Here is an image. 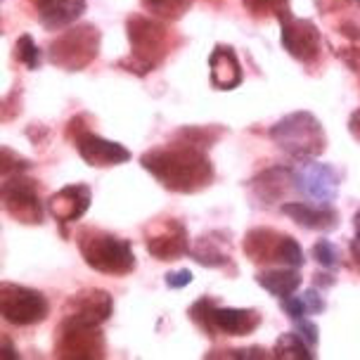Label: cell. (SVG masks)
I'll list each match as a JSON object with an SVG mask.
<instances>
[{
    "label": "cell",
    "mask_w": 360,
    "mask_h": 360,
    "mask_svg": "<svg viewBox=\"0 0 360 360\" xmlns=\"http://www.w3.org/2000/svg\"><path fill=\"white\" fill-rule=\"evenodd\" d=\"M140 166L173 195H197L216 180L209 150L180 140L176 135L169 143L147 150L140 157Z\"/></svg>",
    "instance_id": "1"
},
{
    "label": "cell",
    "mask_w": 360,
    "mask_h": 360,
    "mask_svg": "<svg viewBox=\"0 0 360 360\" xmlns=\"http://www.w3.org/2000/svg\"><path fill=\"white\" fill-rule=\"evenodd\" d=\"M268 135L280 152L294 162L318 159L327 150V135L320 119L306 109L289 112L268 128Z\"/></svg>",
    "instance_id": "4"
},
{
    "label": "cell",
    "mask_w": 360,
    "mask_h": 360,
    "mask_svg": "<svg viewBox=\"0 0 360 360\" xmlns=\"http://www.w3.org/2000/svg\"><path fill=\"white\" fill-rule=\"evenodd\" d=\"M3 211L19 225H43L48 207L41 197L38 180L29 178L27 173H15V176H3Z\"/></svg>",
    "instance_id": "7"
},
{
    "label": "cell",
    "mask_w": 360,
    "mask_h": 360,
    "mask_svg": "<svg viewBox=\"0 0 360 360\" xmlns=\"http://www.w3.org/2000/svg\"><path fill=\"white\" fill-rule=\"evenodd\" d=\"M114 313V299L107 289L86 287L74 292L62 304V325L102 327Z\"/></svg>",
    "instance_id": "10"
},
{
    "label": "cell",
    "mask_w": 360,
    "mask_h": 360,
    "mask_svg": "<svg viewBox=\"0 0 360 360\" xmlns=\"http://www.w3.org/2000/svg\"><path fill=\"white\" fill-rule=\"evenodd\" d=\"M280 43L289 57L301 64H313L323 53V34L311 19L287 15L280 19Z\"/></svg>",
    "instance_id": "13"
},
{
    "label": "cell",
    "mask_w": 360,
    "mask_h": 360,
    "mask_svg": "<svg viewBox=\"0 0 360 360\" xmlns=\"http://www.w3.org/2000/svg\"><path fill=\"white\" fill-rule=\"evenodd\" d=\"M261 313L256 308H214V330L218 337H249L261 327Z\"/></svg>",
    "instance_id": "21"
},
{
    "label": "cell",
    "mask_w": 360,
    "mask_h": 360,
    "mask_svg": "<svg viewBox=\"0 0 360 360\" xmlns=\"http://www.w3.org/2000/svg\"><path fill=\"white\" fill-rule=\"evenodd\" d=\"M349 249H351V256H353V261L360 266V235H353V240L349 244Z\"/></svg>",
    "instance_id": "41"
},
{
    "label": "cell",
    "mask_w": 360,
    "mask_h": 360,
    "mask_svg": "<svg viewBox=\"0 0 360 360\" xmlns=\"http://www.w3.org/2000/svg\"><path fill=\"white\" fill-rule=\"evenodd\" d=\"M280 211L292 218L299 228L313 233H332L339 228V211L332 204H311V202H285Z\"/></svg>",
    "instance_id": "18"
},
{
    "label": "cell",
    "mask_w": 360,
    "mask_h": 360,
    "mask_svg": "<svg viewBox=\"0 0 360 360\" xmlns=\"http://www.w3.org/2000/svg\"><path fill=\"white\" fill-rule=\"evenodd\" d=\"M90 202H93V190H90V185L74 183V185H67V188L53 192V195L45 199V207H48V214L60 225L62 235L67 237L64 225L76 223L79 218L86 216L90 209Z\"/></svg>",
    "instance_id": "16"
},
{
    "label": "cell",
    "mask_w": 360,
    "mask_h": 360,
    "mask_svg": "<svg viewBox=\"0 0 360 360\" xmlns=\"http://www.w3.org/2000/svg\"><path fill=\"white\" fill-rule=\"evenodd\" d=\"M228 133L225 126H216V124H209V126H180L176 133V138L180 140H188L192 145H199L204 150H211L223 135Z\"/></svg>",
    "instance_id": "26"
},
{
    "label": "cell",
    "mask_w": 360,
    "mask_h": 360,
    "mask_svg": "<svg viewBox=\"0 0 360 360\" xmlns=\"http://www.w3.org/2000/svg\"><path fill=\"white\" fill-rule=\"evenodd\" d=\"M337 285V278H334V270H327V273H315L313 275V287H318V289H327V287H334Z\"/></svg>",
    "instance_id": "37"
},
{
    "label": "cell",
    "mask_w": 360,
    "mask_h": 360,
    "mask_svg": "<svg viewBox=\"0 0 360 360\" xmlns=\"http://www.w3.org/2000/svg\"><path fill=\"white\" fill-rule=\"evenodd\" d=\"M349 133L360 143V107L349 117Z\"/></svg>",
    "instance_id": "39"
},
{
    "label": "cell",
    "mask_w": 360,
    "mask_h": 360,
    "mask_svg": "<svg viewBox=\"0 0 360 360\" xmlns=\"http://www.w3.org/2000/svg\"><path fill=\"white\" fill-rule=\"evenodd\" d=\"M218 304H221V301H218L216 297H199L195 304L188 308L190 323L209 339H218V334L214 330V308Z\"/></svg>",
    "instance_id": "25"
},
{
    "label": "cell",
    "mask_w": 360,
    "mask_h": 360,
    "mask_svg": "<svg viewBox=\"0 0 360 360\" xmlns=\"http://www.w3.org/2000/svg\"><path fill=\"white\" fill-rule=\"evenodd\" d=\"M353 233L360 235V207H358L356 214H353Z\"/></svg>",
    "instance_id": "42"
},
{
    "label": "cell",
    "mask_w": 360,
    "mask_h": 360,
    "mask_svg": "<svg viewBox=\"0 0 360 360\" xmlns=\"http://www.w3.org/2000/svg\"><path fill=\"white\" fill-rule=\"evenodd\" d=\"M10 107H12V119L19 114V88L12 90V95L8 100H5V105H3V114H8L10 112Z\"/></svg>",
    "instance_id": "38"
},
{
    "label": "cell",
    "mask_w": 360,
    "mask_h": 360,
    "mask_svg": "<svg viewBox=\"0 0 360 360\" xmlns=\"http://www.w3.org/2000/svg\"><path fill=\"white\" fill-rule=\"evenodd\" d=\"M126 36L131 43V53L117 62L135 76H147L159 69L169 53L176 48L178 36L173 34L169 22L152 15H131L126 19Z\"/></svg>",
    "instance_id": "2"
},
{
    "label": "cell",
    "mask_w": 360,
    "mask_h": 360,
    "mask_svg": "<svg viewBox=\"0 0 360 360\" xmlns=\"http://www.w3.org/2000/svg\"><path fill=\"white\" fill-rule=\"evenodd\" d=\"M140 3L152 17H159L164 22H178L185 17V12L192 8L195 0H140Z\"/></svg>",
    "instance_id": "27"
},
{
    "label": "cell",
    "mask_w": 360,
    "mask_h": 360,
    "mask_svg": "<svg viewBox=\"0 0 360 360\" xmlns=\"http://www.w3.org/2000/svg\"><path fill=\"white\" fill-rule=\"evenodd\" d=\"M76 247H79L81 259L95 273L112 275V278H124L135 270V254L133 244L126 237L107 233L95 225H83L76 230Z\"/></svg>",
    "instance_id": "3"
},
{
    "label": "cell",
    "mask_w": 360,
    "mask_h": 360,
    "mask_svg": "<svg viewBox=\"0 0 360 360\" xmlns=\"http://www.w3.org/2000/svg\"><path fill=\"white\" fill-rule=\"evenodd\" d=\"M27 138L34 140L36 147H43L45 140H50V128L48 126H41V124H34L27 128Z\"/></svg>",
    "instance_id": "36"
},
{
    "label": "cell",
    "mask_w": 360,
    "mask_h": 360,
    "mask_svg": "<svg viewBox=\"0 0 360 360\" xmlns=\"http://www.w3.org/2000/svg\"><path fill=\"white\" fill-rule=\"evenodd\" d=\"M294 171V192L313 204H332L339 195L342 185V171L334 169L332 164L315 162H299L292 166Z\"/></svg>",
    "instance_id": "9"
},
{
    "label": "cell",
    "mask_w": 360,
    "mask_h": 360,
    "mask_svg": "<svg viewBox=\"0 0 360 360\" xmlns=\"http://www.w3.org/2000/svg\"><path fill=\"white\" fill-rule=\"evenodd\" d=\"M145 247L157 261H178L190 254V235L183 221L171 216L154 218L145 225Z\"/></svg>",
    "instance_id": "12"
},
{
    "label": "cell",
    "mask_w": 360,
    "mask_h": 360,
    "mask_svg": "<svg viewBox=\"0 0 360 360\" xmlns=\"http://www.w3.org/2000/svg\"><path fill=\"white\" fill-rule=\"evenodd\" d=\"M0 169H3V176H15V173H29L34 169V162L22 154H17L15 150H10L8 145L0 150Z\"/></svg>",
    "instance_id": "32"
},
{
    "label": "cell",
    "mask_w": 360,
    "mask_h": 360,
    "mask_svg": "<svg viewBox=\"0 0 360 360\" xmlns=\"http://www.w3.org/2000/svg\"><path fill=\"white\" fill-rule=\"evenodd\" d=\"M209 81L216 90H235L242 86L244 69L233 45H214L209 55Z\"/></svg>",
    "instance_id": "19"
},
{
    "label": "cell",
    "mask_w": 360,
    "mask_h": 360,
    "mask_svg": "<svg viewBox=\"0 0 360 360\" xmlns=\"http://www.w3.org/2000/svg\"><path fill=\"white\" fill-rule=\"evenodd\" d=\"M0 315L5 323L15 327H34L50 315V301L34 287L3 282L0 285Z\"/></svg>",
    "instance_id": "8"
},
{
    "label": "cell",
    "mask_w": 360,
    "mask_h": 360,
    "mask_svg": "<svg viewBox=\"0 0 360 360\" xmlns=\"http://www.w3.org/2000/svg\"><path fill=\"white\" fill-rule=\"evenodd\" d=\"M53 356L60 360H102L107 358V342L102 327L57 325Z\"/></svg>",
    "instance_id": "11"
},
{
    "label": "cell",
    "mask_w": 360,
    "mask_h": 360,
    "mask_svg": "<svg viewBox=\"0 0 360 360\" xmlns=\"http://www.w3.org/2000/svg\"><path fill=\"white\" fill-rule=\"evenodd\" d=\"M311 256L313 261L318 263L320 268L325 270H339L342 268V254H339V247L330 240H318L311 247Z\"/></svg>",
    "instance_id": "30"
},
{
    "label": "cell",
    "mask_w": 360,
    "mask_h": 360,
    "mask_svg": "<svg viewBox=\"0 0 360 360\" xmlns=\"http://www.w3.org/2000/svg\"><path fill=\"white\" fill-rule=\"evenodd\" d=\"M79 157L93 169H112V166L126 164L131 162V150L124 147L121 143H114V140L102 138L93 131V128H86L81 131L76 138L72 140Z\"/></svg>",
    "instance_id": "15"
},
{
    "label": "cell",
    "mask_w": 360,
    "mask_h": 360,
    "mask_svg": "<svg viewBox=\"0 0 360 360\" xmlns=\"http://www.w3.org/2000/svg\"><path fill=\"white\" fill-rule=\"evenodd\" d=\"M242 252L249 261L259 263V266H266V263H270V266L282 263V266L301 268L306 263L301 244L294 240L292 235H285L273 228L249 230L242 240Z\"/></svg>",
    "instance_id": "6"
},
{
    "label": "cell",
    "mask_w": 360,
    "mask_h": 360,
    "mask_svg": "<svg viewBox=\"0 0 360 360\" xmlns=\"http://www.w3.org/2000/svg\"><path fill=\"white\" fill-rule=\"evenodd\" d=\"M188 256L202 268L233 270V233L228 228H216L199 235L195 244H190Z\"/></svg>",
    "instance_id": "17"
},
{
    "label": "cell",
    "mask_w": 360,
    "mask_h": 360,
    "mask_svg": "<svg viewBox=\"0 0 360 360\" xmlns=\"http://www.w3.org/2000/svg\"><path fill=\"white\" fill-rule=\"evenodd\" d=\"M15 60L19 64H24L29 72H36V69L43 64V53L38 50V45H36L34 36H31V34H22V36L17 38V43H15Z\"/></svg>",
    "instance_id": "29"
},
{
    "label": "cell",
    "mask_w": 360,
    "mask_h": 360,
    "mask_svg": "<svg viewBox=\"0 0 360 360\" xmlns=\"http://www.w3.org/2000/svg\"><path fill=\"white\" fill-rule=\"evenodd\" d=\"M280 311L294 323V320L308 318V315L325 313L327 301H325V297H320L318 287H311L301 294H292V297H287V299H280Z\"/></svg>",
    "instance_id": "23"
},
{
    "label": "cell",
    "mask_w": 360,
    "mask_h": 360,
    "mask_svg": "<svg viewBox=\"0 0 360 360\" xmlns=\"http://www.w3.org/2000/svg\"><path fill=\"white\" fill-rule=\"evenodd\" d=\"M242 5L254 19L275 17L280 22V19H285L287 15H292L289 0H242Z\"/></svg>",
    "instance_id": "28"
},
{
    "label": "cell",
    "mask_w": 360,
    "mask_h": 360,
    "mask_svg": "<svg viewBox=\"0 0 360 360\" xmlns=\"http://www.w3.org/2000/svg\"><path fill=\"white\" fill-rule=\"evenodd\" d=\"M337 57L360 79V43H351L349 48H337Z\"/></svg>",
    "instance_id": "33"
},
{
    "label": "cell",
    "mask_w": 360,
    "mask_h": 360,
    "mask_svg": "<svg viewBox=\"0 0 360 360\" xmlns=\"http://www.w3.org/2000/svg\"><path fill=\"white\" fill-rule=\"evenodd\" d=\"M31 5L45 31H60L79 22L88 8V0H31Z\"/></svg>",
    "instance_id": "20"
},
{
    "label": "cell",
    "mask_w": 360,
    "mask_h": 360,
    "mask_svg": "<svg viewBox=\"0 0 360 360\" xmlns=\"http://www.w3.org/2000/svg\"><path fill=\"white\" fill-rule=\"evenodd\" d=\"M15 358H17L15 346H12L8 334H3V360H15Z\"/></svg>",
    "instance_id": "40"
},
{
    "label": "cell",
    "mask_w": 360,
    "mask_h": 360,
    "mask_svg": "<svg viewBox=\"0 0 360 360\" xmlns=\"http://www.w3.org/2000/svg\"><path fill=\"white\" fill-rule=\"evenodd\" d=\"M256 285L266 289L268 294L278 299H287L292 294H297V289L301 287V278L299 268H292V266H285V268H266V270H259L256 273Z\"/></svg>",
    "instance_id": "22"
},
{
    "label": "cell",
    "mask_w": 360,
    "mask_h": 360,
    "mask_svg": "<svg viewBox=\"0 0 360 360\" xmlns=\"http://www.w3.org/2000/svg\"><path fill=\"white\" fill-rule=\"evenodd\" d=\"M254 204L261 209L282 207L285 199L294 192V171L292 166H270L247 183Z\"/></svg>",
    "instance_id": "14"
},
{
    "label": "cell",
    "mask_w": 360,
    "mask_h": 360,
    "mask_svg": "<svg viewBox=\"0 0 360 360\" xmlns=\"http://www.w3.org/2000/svg\"><path fill=\"white\" fill-rule=\"evenodd\" d=\"M204 3H209L211 8H223V5H225V0H204Z\"/></svg>",
    "instance_id": "43"
},
{
    "label": "cell",
    "mask_w": 360,
    "mask_h": 360,
    "mask_svg": "<svg viewBox=\"0 0 360 360\" xmlns=\"http://www.w3.org/2000/svg\"><path fill=\"white\" fill-rule=\"evenodd\" d=\"M207 360L211 358H228V360H266L273 358V353H268L263 346H244V349H216L209 351Z\"/></svg>",
    "instance_id": "31"
},
{
    "label": "cell",
    "mask_w": 360,
    "mask_h": 360,
    "mask_svg": "<svg viewBox=\"0 0 360 360\" xmlns=\"http://www.w3.org/2000/svg\"><path fill=\"white\" fill-rule=\"evenodd\" d=\"M273 358H278V360H315L318 358V351H315L297 330H292V332H282L278 337V342L273 346Z\"/></svg>",
    "instance_id": "24"
},
{
    "label": "cell",
    "mask_w": 360,
    "mask_h": 360,
    "mask_svg": "<svg viewBox=\"0 0 360 360\" xmlns=\"http://www.w3.org/2000/svg\"><path fill=\"white\" fill-rule=\"evenodd\" d=\"M164 282L169 289H183L188 287L192 282V270L188 268H180V270H171V273L164 275Z\"/></svg>",
    "instance_id": "35"
},
{
    "label": "cell",
    "mask_w": 360,
    "mask_h": 360,
    "mask_svg": "<svg viewBox=\"0 0 360 360\" xmlns=\"http://www.w3.org/2000/svg\"><path fill=\"white\" fill-rule=\"evenodd\" d=\"M294 330H297V332L301 334V337H304L306 342L311 344L315 351H318V342H320V330H318V325H315L313 320H308V318L294 320Z\"/></svg>",
    "instance_id": "34"
},
{
    "label": "cell",
    "mask_w": 360,
    "mask_h": 360,
    "mask_svg": "<svg viewBox=\"0 0 360 360\" xmlns=\"http://www.w3.org/2000/svg\"><path fill=\"white\" fill-rule=\"evenodd\" d=\"M102 34L95 24H72L64 34H60L48 45V60L62 72H83L100 53Z\"/></svg>",
    "instance_id": "5"
}]
</instances>
